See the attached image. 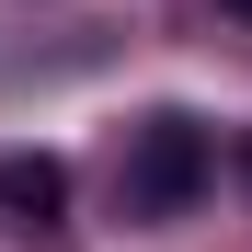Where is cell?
<instances>
[{"label": "cell", "instance_id": "cell-4", "mask_svg": "<svg viewBox=\"0 0 252 252\" xmlns=\"http://www.w3.org/2000/svg\"><path fill=\"white\" fill-rule=\"evenodd\" d=\"M241 184H252V138H241Z\"/></svg>", "mask_w": 252, "mask_h": 252}, {"label": "cell", "instance_id": "cell-2", "mask_svg": "<svg viewBox=\"0 0 252 252\" xmlns=\"http://www.w3.org/2000/svg\"><path fill=\"white\" fill-rule=\"evenodd\" d=\"M0 229L34 252L69 241V160L58 149H0Z\"/></svg>", "mask_w": 252, "mask_h": 252}, {"label": "cell", "instance_id": "cell-3", "mask_svg": "<svg viewBox=\"0 0 252 252\" xmlns=\"http://www.w3.org/2000/svg\"><path fill=\"white\" fill-rule=\"evenodd\" d=\"M218 12H229V23H252V0H218Z\"/></svg>", "mask_w": 252, "mask_h": 252}, {"label": "cell", "instance_id": "cell-1", "mask_svg": "<svg viewBox=\"0 0 252 252\" xmlns=\"http://www.w3.org/2000/svg\"><path fill=\"white\" fill-rule=\"evenodd\" d=\"M206 184H218V138H206L195 115L160 103V115L126 126V149H115V206H126V218H149V229H160V218H184Z\"/></svg>", "mask_w": 252, "mask_h": 252}]
</instances>
